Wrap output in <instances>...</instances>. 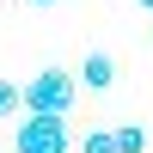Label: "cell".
Listing matches in <instances>:
<instances>
[{
	"instance_id": "obj_1",
	"label": "cell",
	"mask_w": 153,
	"mask_h": 153,
	"mask_svg": "<svg viewBox=\"0 0 153 153\" xmlns=\"http://www.w3.org/2000/svg\"><path fill=\"white\" fill-rule=\"evenodd\" d=\"M74 74H61V68H43V74H31V80H19V104H25V117H68L74 110Z\"/></svg>"
},
{
	"instance_id": "obj_2",
	"label": "cell",
	"mask_w": 153,
	"mask_h": 153,
	"mask_svg": "<svg viewBox=\"0 0 153 153\" xmlns=\"http://www.w3.org/2000/svg\"><path fill=\"white\" fill-rule=\"evenodd\" d=\"M68 117H25L19 135H12V147L19 153H68V129H61Z\"/></svg>"
},
{
	"instance_id": "obj_3",
	"label": "cell",
	"mask_w": 153,
	"mask_h": 153,
	"mask_svg": "<svg viewBox=\"0 0 153 153\" xmlns=\"http://www.w3.org/2000/svg\"><path fill=\"white\" fill-rule=\"evenodd\" d=\"M74 86L110 92V86H117V55H104V49H86V61H80V74H74Z\"/></svg>"
},
{
	"instance_id": "obj_4",
	"label": "cell",
	"mask_w": 153,
	"mask_h": 153,
	"mask_svg": "<svg viewBox=\"0 0 153 153\" xmlns=\"http://www.w3.org/2000/svg\"><path fill=\"white\" fill-rule=\"evenodd\" d=\"M117 153H147V135L135 129V123H123L117 129Z\"/></svg>"
},
{
	"instance_id": "obj_5",
	"label": "cell",
	"mask_w": 153,
	"mask_h": 153,
	"mask_svg": "<svg viewBox=\"0 0 153 153\" xmlns=\"http://www.w3.org/2000/svg\"><path fill=\"white\" fill-rule=\"evenodd\" d=\"M80 153H117V129H92L80 141Z\"/></svg>"
},
{
	"instance_id": "obj_6",
	"label": "cell",
	"mask_w": 153,
	"mask_h": 153,
	"mask_svg": "<svg viewBox=\"0 0 153 153\" xmlns=\"http://www.w3.org/2000/svg\"><path fill=\"white\" fill-rule=\"evenodd\" d=\"M19 80H0V117H19Z\"/></svg>"
},
{
	"instance_id": "obj_7",
	"label": "cell",
	"mask_w": 153,
	"mask_h": 153,
	"mask_svg": "<svg viewBox=\"0 0 153 153\" xmlns=\"http://www.w3.org/2000/svg\"><path fill=\"white\" fill-rule=\"evenodd\" d=\"M135 6H141V12H153V0H135Z\"/></svg>"
},
{
	"instance_id": "obj_8",
	"label": "cell",
	"mask_w": 153,
	"mask_h": 153,
	"mask_svg": "<svg viewBox=\"0 0 153 153\" xmlns=\"http://www.w3.org/2000/svg\"><path fill=\"white\" fill-rule=\"evenodd\" d=\"M31 6H55V0H31Z\"/></svg>"
}]
</instances>
